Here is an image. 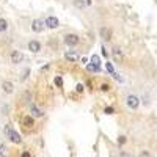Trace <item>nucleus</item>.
Segmentation results:
<instances>
[{"label": "nucleus", "instance_id": "1", "mask_svg": "<svg viewBox=\"0 0 157 157\" xmlns=\"http://www.w3.org/2000/svg\"><path fill=\"white\" fill-rule=\"evenodd\" d=\"M5 132H6V135H8V138L13 142V143H16V145H19V143H22V138H21V135L17 134L14 129H11V127H6L5 129Z\"/></svg>", "mask_w": 157, "mask_h": 157}, {"label": "nucleus", "instance_id": "2", "mask_svg": "<svg viewBox=\"0 0 157 157\" xmlns=\"http://www.w3.org/2000/svg\"><path fill=\"white\" fill-rule=\"evenodd\" d=\"M126 102H127V107H129V108L135 110L138 105H140V99H138L135 94H129L127 99H126Z\"/></svg>", "mask_w": 157, "mask_h": 157}, {"label": "nucleus", "instance_id": "3", "mask_svg": "<svg viewBox=\"0 0 157 157\" xmlns=\"http://www.w3.org/2000/svg\"><path fill=\"white\" fill-rule=\"evenodd\" d=\"M64 43H66V46H69V47H74V46L79 44V36L74 35V33H69L64 36Z\"/></svg>", "mask_w": 157, "mask_h": 157}, {"label": "nucleus", "instance_id": "4", "mask_svg": "<svg viewBox=\"0 0 157 157\" xmlns=\"http://www.w3.org/2000/svg\"><path fill=\"white\" fill-rule=\"evenodd\" d=\"M44 24H46L47 29H57L60 25V21H58V17H55V16H49L47 19L44 21Z\"/></svg>", "mask_w": 157, "mask_h": 157}, {"label": "nucleus", "instance_id": "5", "mask_svg": "<svg viewBox=\"0 0 157 157\" xmlns=\"http://www.w3.org/2000/svg\"><path fill=\"white\" fill-rule=\"evenodd\" d=\"M44 27H46V24H44L43 21H39V19H35V21L32 22V30H33L35 33H41V32L44 30Z\"/></svg>", "mask_w": 157, "mask_h": 157}, {"label": "nucleus", "instance_id": "6", "mask_svg": "<svg viewBox=\"0 0 157 157\" xmlns=\"http://www.w3.org/2000/svg\"><path fill=\"white\" fill-rule=\"evenodd\" d=\"M10 60H11V63H14V64H17V63H22V60H24V55H22L19 50H13V52H11V55H10Z\"/></svg>", "mask_w": 157, "mask_h": 157}, {"label": "nucleus", "instance_id": "7", "mask_svg": "<svg viewBox=\"0 0 157 157\" xmlns=\"http://www.w3.org/2000/svg\"><path fill=\"white\" fill-rule=\"evenodd\" d=\"M99 35H101V38H102L104 41H108L110 38H112V30L107 29V27H101V29H99Z\"/></svg>", "mask_w": 157, "mask_h": 157}, {"label": "nucleus", "instance_id": "8", "mask_svg": "<svg viewBox=\"0 0 157 157\" xmlns=\"http://www.w3.org/2000/svg\"><path fill=\"white\" fill-rule=\"evenodd\" d=\"M29 50L30 52H33V53H36V52H39L41 50V43L39 41H30L29 43Z\"/></svg>", "mask_w": 157, "mask_h": 157}, {"label": "nucleus", "instance_id": "9", "mask_svg": "<svg viewBox=\"0 0 157 157\" xmlns=\"http://www.w3.org/2000/svg\"><path fill=\"white\" fill-rule=\"evenodd\" d=\"M2 90L5 91L6 94H11L13 91H14V85L11 84V82H8V80H5L3 84H2Z\"/></svg>", "mask_w": 157, "mask_h": 157}, {"label": "nucleus", "instance_id": "10", "mask_svg": "<svg viewBox=\"0 0 157 157\" xmlns=\"http://www.w3.org/2000/svg\"><path fill=\"white\" fill-rule=\"evenodd\" d=\"M64 58H66L68 61H76V60L79 58V55H77V52H71V50H68L66 53H64Z\"/></svg>", "mask_w": 157, "mask_h": 157}, {"label": "nucleus", "instance_id": "11", "mask_svg": "<svg viewBox=\"0 0 157 157\" xmlns=\"http://www.w3.org/2000/svg\"><path fill=\"white\" fill-rule=\"evenodd\" d=\"M32 113H33L35 118H41V116H43V112H41V110L36 107V105H32Z\"/></svg>", "mask_w": 157, "mask_h": 157}, {"label": "nucleus", "instance_id": "12", "mask_svg": "<svg viewBox=\"0 0 157 157\" xmlns=\"http://www.w3.org/2000/svg\"><path fill=\"white\" fill-rule=\"evenodd\" d=\"M8 30V21L0 17V32H6Z\"/></svg>", "mask_w": 157, "mask_h": 157}, {"label": "nucleus", "instance_id": "13", "mask_svg": "<svg viewBox=\"0 0 157 157\" xmlns=\"http://www.w3.org/2000/svg\"><path fill=\"white\" fill-rule=\"evenodd\" d=\"M113 57H115V58H116L118 61H121V60H123V55H121V50H119L118 47H115V49H113Z\"/></svg>", "mask_w": 157, "mask_h": 157}, {"label": "nucleus", "instance_id": "14", "mask_svg": "<svg viewBox=\"0 0 157 157\" xmlns=\"http://www.w3.org/2000/svg\"><path fill=\"white\" fill-rule=\"evenodd\" d=\"M22 123H24L25 126H29V127L35 124V121H33V118H30V116H25V118L22 119Z\"/></svg>", "mask_w": 157, "mask_h": 157}, {"label": "nucleus", "instance_id": "15", "mask_svg": "<svg viewBox=\"0 0 157 157\" xmlns=\"http://www.w3.org/2000/svg\"><path fill=\"white\" fill-rule=\"evenodd\" d=\"M87 69L94 72V71H99V66H96V64H93V63H88V64H87Z\"/></svg>", "mask_w": 157, "mask_h": 157}, {"label": "nucleus", "instance_id": "16", "mask_svg": "<svg viewBox=\"0 0 157 157\" xmlns=\"http://www.w3.org/2000/svg\"><path fill=\"white\" fill-rule=\"evenodd\" d=\"M91 61H93V64L99 66V64H101V58H99V55H93V57H91Z\"/></svg>", "mask_w": 157, "mask_h": 157}, {"label": "nucleus", "instance_id": "17", "mask_svg": "<svg viewBox=\"0 0 157 157\" xmlns=\"http://www.w3.org/2000/svg\"><path fill=\"white\" fill-rule=\"evenodd\" d=\"M0 155H2V157H6V148H5L2 143H0Z\"/></svg>", "mask_w": 157, "mask_h": 157}, {"label": "nucleus", "instance_id": "18", "mask_svg": "<svg viewBox=\"0 0 157 157\" xmlns=\"http://www.w3.org/2000/svg\"><path fill=\"white\" fill-rule=\"evenodd\" d=\"M138 157H151V154H149V151L143 149V151H140V154H138Z\"/></svg>", "mask_w": 157, "mask_h": 157}, {"label": "nucleus", "instance_id": "19", "mask_svg": "<svg viewBox=\"0 0 157 157\" xmlns=\"http://www.w3.org/2000/svg\"><path fill=\"white\" fill-rule=\"evenodd\" d=\"M124 143H126V137H124V135H119V137H118V145L121 146V145H124Z\"/></svg>", "mask_w": 157, "mask_h": 157}, {"label": "nucleus", "instance_id": "20", "mask_svg": "<svg viewBox=\"0 0 157 157\" xmlns=\"http://www.w3.org/2000/svg\"><path fill=\"white\" fill-rule=\"evenodd\" d=\"M55 85H57V87H61V85H63L61 77H55Z\"/></svg>", "mask_w": 157, "mask_h": 157}, {"label": "nucleus", "instance_id": "21", "mask_svg": "<svg viewBox=\"0 0 157 157\" xmlns=\"http://www.w3.org/2000/svg\"><path fill=\"white\" fill-rule=\"evenodd\" d=\"M113 112H115L113 107H107V108H105V113H107V115H112Z\"/></svg>", "mask_w": 157, "mask_h": 157}, {"label": "nucleus", "instance_id": "22", "mask_svg": "<svg viewBox=\"0 0 157 157\" xmlns=\"http://www.w3.org/2000/svg\"><path fill=\"white\" fill-rule=\"evenodd\" d=\"M76 90H77V93H82V91H84V85H82V84H79Z\"/></svg>", "mask_w": 157, "mask_h": 157}, {"label": "nucleus", "instance_id": "23", "mask_svg": "<svg viewBox=\"0 0 157 157\" xmlns=\"http://www.w3.org/2000/svg\"><path fill=\"white\" fill-rule=\"evenodd\" d=\"M107 69H108L110 72H113V64H112V63H107Z\"/></svg>", "mask_w": 157, "mask_h": 157}, {"label": "nucleus", "instance_id": "24", "mask_svg": "<svg viewBox=\"0 0 157 157\" xmlns=\"http://www.w3.org/2000/svg\"><path fill=\"white\" fill-rule=\"evenodd\" d=\"M101 88H102V91H108V90H110V87H108L107 84H104V85L101 87Z\"/></svg>", "mask_w": 157, "mask_h": 157}, {"label": "nucleus", "instance_id": "25", "mask_svg": "<svg viewBox=\"0 0 157 157\" xmlns=\"http://www.w3.org/2000/svg\"><path fill=\"white\" fill-rule=\"evenodd\" d=\"M76 5H77L79 8H82V6H85V3H84V2H80V0H77V2H76Z\"/></svg>", "mask_w": 157, "mask_h": 157}, {"label": "nucleus", "instance_id": "26", "mask_svg": "<svg viewBox=\"0 0 157 157\" xmlns=\"http://www.w3.org/2000/svg\"><path fill=\"white\" fill-rule=\"evenodd\" d=\"M21 157H30V152H27V151H25V152H22V154H21Z\"/></svg>", "mask_w": 157, "mask_h": 157}]
</instances>
